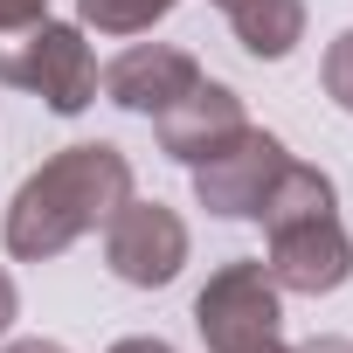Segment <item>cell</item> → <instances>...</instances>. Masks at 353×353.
Instances as JSON below:
<instances>
[{
  "label": "cell",
  "instance_id": "obj_10",
  "mask_svg": "<svg viewBox=\"0 0 353 353\" xmlns=\"http://www.w3.org/2000/svg\"><path fill=\"white\" fill-rule=\"evenodd\" d=\"M166 14H173V0H77V21L97 35H145Z\"/></svg>",
  "mask_w": 353,
  "mask_h": 353
},
{
  "label": "cell",
  "instance_id": "obj_14",
  "mask_svg": "<svg viewBox=\"0 0 353 353\" xmlns=\"http://www.w3.org/2000/svg\"><path fill=\"white\" fill-rule=\"evenodd\" d=\"M14 312H21V298H14V277L0 270V339H8V325H14Z\"/></svg>",
  "mask_w": 353,
  "mask_h": 353
},
{
  "label": "cell",
  "instance_id": "obj_13",
  "mask_svg": "<svg viewBox=\"0 0 353 353\" xmlns=\"http://www.w3.org/2000/svg\"><path fill=\"white\" fill-rule=\"evenodd\" d=\"M104 353H173L159 332H132V339H118V346H104Z\"/></svg>",
  "mask_w": 353,
  "mask_h": 353
},
{
  "label": "cell",
  "instance_id": "obj_4",
  "mask_svg": "<svg viewBox=\"0 0 353 353\" xmlns=\"http://www.w3.org/2000/svg\"><path fill=\"white\" fill-rule=\"evenodd\" d=\"M284 291L270 284V270L256 256L222 263L201 298H194V325L208 353H284Z\"/></svg>",
  "mask_w": 353,
  "mask_h": 353
},
{
  "label": "cell",
  "instance_id": "obj_2",
  "mask_svg": "<svg viewBox=\"0 0 353 353\" xmlns=\"http://www.w3.org/2000/svg\"><path fill=\"white\" fill-rule=\"evenodd\" d=\"M256 222H263V270L277 291L319 298V291H339L353 277V236L339 222V194L319 166L284 159Z\"/></svg>",
  "mask_w": 353,
  "mask_h": 353
},
{
  "label": "cell",
  "instance_id": "obj_3",
  "mask_svg": "<svg viewBox=\"0 0 353 353\" xmlns=\"http://www.w3.org/2000/svg\"><path fill=\"white\" fill-rule=\"evenodd\" d=\"M0 83L35 90L56 118L90 111V97H97V63H90L83 28L49 21V14H42V21H21V28H0Z\"/></svg>",
  "mask_w": 353,
  "mask_h": 353
},
{
  "label": "cell",
  "instance_id": "obj_1",
  "mask_svg": "<svg viewBox=\"0 0 353 353\" xmlns=\"http://www.w3.org/2000/svg\"><path fill=\"white\" fill-rule=\"evenodd\" d=\"M118 201H132V159L111 139L63 145V152H49L28 173V181L14 188V201H8V256H21V263L63 256L77 236L104 229L118 215Z\"/></svg>",
  "mask_w": 353,
  "mask_h": 353
},
{
  "label": "cell",
  "instance_id": "obj_12",
  "mask_svg": "<svg viewBox=\"0 0 353 353\" xmlns=\"http://www.w3.org/2000/svg\"><path fill=\"white\" fill-rule=\"evenodd\" d=\"M49 0H0V28H21V21H42Z\"/></svg>",
  "mask_w": 353,
  "mask_h": 353
},
{
  "label": "cell",
  "instance_id": "obj_9",
  "mask_svg": "<svg viewBox=\"0 0 353 353\" xmlns=\"http://www.w3.org/2000/svg\"><path fill=\"white\" fill-rule=\"evenodd\" d=\"M222 14L256 63H277L305 42V0H222Z\"/></svg>",
  "mask_w": 353,
  "mask_h": 353
},
{
  "label": "cell",
  "instance_id": "obj_8",
  "mask_svg": "<svg viewBox=\"0 0 353 353\" xmlns=\"http://www.w3.org/2000/svg\"><path fill=\"white\" fill-rule=\"evenodd\" d=\"M201 83V63L188 49H173V42H132L111 70H104V97L118 111H139V118H159L181 90Z\"/></svg>",
  "mask_w": 353,
  "mask_h": 353
},
{
  "label": "cell",
  "instance_id": "obj_15",
  "mask_svg": "<svg viewBox=\"0 0 353 353\" xmlns=\"http://www.w3.org/2000/svg\"><path fill=\"white\" fill-rule=\"evenodd\" d=\"M284 353H353V339H339V332H325V339H305V346H284Z\"/></svg>",
  "mask_w": 353,
  "mask_h": 353
},
{
  "label": "cell",
  "instance_id": "obj_6",
  "mask_svg": "<svg viewBox=\"0 0 353 353\" xmlns=\"http://www.w3.org/2000/svg\"><path fill=\"white\" fill-rule=\"evenodd\" d=\"M104 263H111V277L118 284H132V291H159V284H173L181 277V263H188V222L173 215L166 201H118V215L104 222Z\"/></svg>",
  "mask_w": 353,
  "mask_h": 353
},
{
  "label": "cell",
  "instance_id": "obj_17",
  "mask_svg": "<svg viewBox=\"0 0 353 353\" xmlns=\"http://www.w3.org/2000/svg\"><path fill=\"white\" fill-rule=\"evenodd\" d=\"M215 8H222V0H215Z\"/></svg>",
  "mask_w": 353,
  "mask_h": 353
},
{
  "label": "cell",
  "instance_id": "obj_7",
  "mask_svg": "<svg viewBox=\"0 0 353 353\" xmlns=\"http://www.w3.org/2000/svg\"><path fill=\"white\" fill-rule=\"evenodd\" d=\"M243 125H250V118H243V97H236L229 83H215V77H201L194 90H181V97H173V104L152 118L159 152H173L181 166L208 159V152H215V145H229Z\"/></svg>",
  "mask_w": 353,
  "mask_h": 353
},
{
  "label": "cell",
  "instance_id": "obj_16",
  "mask_svg": "<svg viewBox=\"0 0 353 353\" xmlns=\"http://www.w3.org/2000/svg\"><path fill=\"white\" fill-rule=\"evenodd\" d=\"M0 353H70V346H56V339H14V346H0Z\"/></svg>",
  "mask_w": 353,
  "mask_h": 353
},
{
  "label": "cell",
  "instance_id": "obj_11",
  "mask_svg": "<svg viewBox=\"0 0 353 353\" xmlns=\"http://www.w3.org/2000/svg\"><path fill=\"white\" fill-rule=\"evenodd\" d=\"M319 83H325V97H332L339 111H353V28L325 42V63H319Z\"/></svg>",
  "mask_w": 353,
  "mask_h": 353
},
{
  "label": "cell",
  "instance_id": "obj_5",
  "mask_svg": "<svg viewBox=\"0 0 353 353\" xmlns=\"http://www.w3.org/2000/svg\"><path fill=\"white\" fill-rule=\"evenodd\" d=\"M284 159H291V152H284L277 132L243 125L229 145H215L208 159H194V201H201L208 215H222V222H256L270 181L284 173Z\"/></svg>",
  "mask_w": 353,
  "mask_h": 353
}]
</instances>
